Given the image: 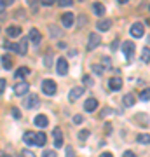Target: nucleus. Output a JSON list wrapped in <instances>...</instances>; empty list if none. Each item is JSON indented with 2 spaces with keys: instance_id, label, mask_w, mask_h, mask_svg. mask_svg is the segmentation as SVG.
<instances>
[{
  "instance_id": "obj_33",
  "label": "nucleus",
  "mask_w": 150,
  "mask_h": 157,
  "mask_svg": "<svg viewBox=\"0 0 150 157\" xmlns=\"http://www.w3.org/2000/svg\"><path fill=\"white\" fill-rule=\"evenodd\" d=\"M42 157H56V152H52V150H45L44 154H42Z\"/></svg>"
},
{
  "instance_id": "obj_35",
  "label": "nucleus",
  "mask_w": 150,
  "mask_h": 157,
  "mask_svg": "<svg viewBox=\"0 0 150 157\" xmlns=\"http://www.w3.org/2000/svg\"><path fill=\"white\" fill-rule=\"evenodd\" d=\"M4 89H6V80H4V78H0V94L4 93Z\"/></svg>"
},
{
  "instance_id": "obj_41",
  "label": "nucleus",
  "mask_w": 150,
  "mask_h": 157,
  "mask_svg": "<svg viewBox=\"0 0 150 157\" xmlns=\"http://www.w3.org/2000/svg\"><path fill=\"white\" fill-rule=\"evenodd\" d=\"M100 157H113V155H112L110 152H103V154H101Z\"/></svg>"
},
{
  "instance_id": "obj_5",
  "label": "nucleus",
  "mask_w": 150,
  "mask_h": 157,
  "mask_svg": "<svg viewBox=\"0 0 150 157\" xmlns=\"http://www.w3.org/2000/svg\"><path fill=\"white\" fill-rule=\"evenodd\" d=\"M100 44H101L100 35H98V33H91V35H89V42H87V51L96 49V47H98Z\"/></svg>"
},
{
  "instance_id": "obj_10",
  "label": "nucleus",
  "mask_w": 150,
  "mask_h": 157,
  "mask_svg": "<svg viewBox=\"0 0 150 157\" xmlns=\"http://www.w3.org/2000/svg\"><path fill=\"white\" fill-rule=\"evenodd\" d=\"M82 94H84V87H73V89L70 91V94H68V100L75 101V100H79Z\"/></svg>"
},
{
  "instance_id": "obj_30",
  "label": "nucleus",
  "mask_w": 150,
  "mask_h": 157,
  "mask_svg": "<svg viewBox=\"0 0 150 157\" xmlns=\"http://www.w3.org/2000/svg\"><path fill=\"white\" fill-rule=\"evenodd\" d=\"M58 4H60V7H68L73 4V0H58Z\"/></svg>"
},
{
  "instance_id": "obj_21",
  "label": "nucleus",
  "mask_w": 150,
  "mask_h": 157,
  "mask_svg": "<svg viewBox=\"0 0 150 157\" xmlns=\"http://www.w3.org/2000/svg\"><path fill=\"white\" fill-rule=\"evenodd\" d=\"M2 65H4L6 70H11L12 68V58L9 56V54H4V56H2Z\"/></svg>"
},
{
  "instance_id": "obj_26",
  "label": "nucleus",
  "mask_w": 150,
  "mask_h": 157,
  "mask_svg": "<svg viewBox=\"0 0 150 157\" xmlns=\"http://www.w3.org/2000/svg\"><path fill=\"white\" fill-rule=\"evenodd\" d=\"M140 98H141L143 101H148V100H150V87H148V89H143V91H141Z\"/></svg>"
},
{
  "instance_id": "obj_1",
  "label": "nucleus",
  "mask_w": 150,
  "mask_h": 157,
  "mask_svg": "<svg viewBox=\"0 0 150 157\" xmlns=\"http://www.w3.org/2000/svg\"><path fill=\"white\" fill-rule=\"evenodd\" d=\"M42 91L47 96H54L56 94V82L51 80V78H45L44 82H42Z\"/></svg>"
},
{
  "instance_id": "obj_34",
  "label": "nucleus",
  "mask_w": 150,
  "mask_h": 157,
  "mask_svg": "<svg viewBox=\"0 0 150 157\" xmlns=\"http://www.w3.org/2000/svg\"><path fill=\"white\" fill-rule=\"evenodd\" d=\"M84 84H86V86H93V78L86 75V77H84Z\"/></svg>"
},
{
  "instance_id": "obj_16",
  "label": "nucleus",
  "mask_w": 150,
  "mask_h": 157,
  "mask_svg": "<svg viewBox=\"0 0 150 157\" xmlns=\"http://www.w3.org/2000/svg\"><path fill=\"white\" fill-rule=\"evenodd\" d=\"M23 141H25L26 145H35V133L26 131V133H25V136H23Z\"/></svg>"
},
{
  "instance_id": "obj_17",
  "label": "nucleus",
  "mask_w": 150,
  "mask_h": 157,
  "mask_svg": "<svg viewBox=\"0 0 150 157\" xmlns=\"http://www.w3.org/2000/svg\"><path fill=\"white\" fill-rule=\"evenodd\" d=\"M98 30H101V32H106V30H110V26H112V21L110 19H101V21H98Z\"/></svg>"
},
{
  "instance_id": "obj_23",
  "label": "nucleus",
  "mask_w": 150,
  "mask_h": 157,
  "mask_svg": "<svg viewBox=\"0 0 150 157\" xmlns=\"http://www.w3.org/2000/svg\"><path fill=\"white\" fill-rule=\"evenodd\" d=\"M134 103H136V98H134L133 94H126L124 96V105H126V107H133Z\"/></svg>"
},
{
  "instance_id": "obj_29",
  "label": "nucleus",
  "mask_w": 150,
  "mask_h": 157,
  "mask_svg": "<svg viewBox=\"0 0 150 157\" xmlns=\"http://www.w3.org/2000/svg\"><path fill=\"white\" fill-rule=\"evenodd\" d=\"M4 47H6V49H9V51H14V52H17V45H16V44L6 42V44H4Z\"/></svg>"
},
{
  "instance_id": "obj_37",
  "label": "nucleus",
  "mask_w": 150,
  "mask_h": 157,
  "mask_svg": "<svg viewBox=\"0 0 150 157\" xmlns=\"http://www.w3.org/2000/svg\"><path fill=\"white\" fill-rule=\"evenodd\" d=\"M26 2H28L32 7H33V11H37V0H26Z\"/></svg>"
},
{
  "instance_id": "obj_12",
  "label": "nucleus",
  "mask_w": 150,
  "mask_h": 157,
  "mask_svg": "<svg viewBox=\"0 0 150 157\" xmlns=\"http://www.w3.org/2000/svg\"><path fill=\"white\" fill-rule=\"evenodd\" d=\"M28 52V39H21L19 44H17V54L19 56H25Z\"/></svg>"
},
{
  "instance_id": "obj_8",
  "label": "nucleus",
  "mask_w": 150,
  "mask_h": 157,
  "mask_svg": "<svg viewBox=\"0 0 150 157\" xmlns=\"http://www.w3.org/2000/svg\"><path fill=\"white\" fill-rule=\"evenodd\" d=\"M52 136H54V147L56 148H60V147L63 145V133L60 128H54V131H52Z\"/></svg>"
},
{
  "instance_id": "obj_38",
  "label": "nucleus",
  "mask_w": 150,
  "mask_h": 157,
  "mask_svg": "<svg viewBox=\"0 0 150 157\" xmlns=\"http://www.w3.org/2000/svg\"><path fill=\"white\" fill-rule=\"evenodd\" d=\"M122 157H136V155H134V152L128 150V152H124V154H122Z\"/></svg>"
},
{
  "instance_id": "obj_20",
  "label": "nucleus",
  "mask_w": 150,
  "mask_h": 157,
  "mask_svg": "<svg viewBox=\"0 0 150 157\" xmlns=\"http://www.w3.org/2000/svg\"><path fill=\"white\" fill-rule=\"evenodd\" d=\"M7 35L9 37H19L21 35V26H9L7 28Z\"/></svg>"
},
{
  "instance_id": "obj_32",
  "label": "nucleus",
  "mask_w": 150,
  "mask_h": 157,
  "mask_svg": "<svg viewBox=\"0 0 150 157\" xmlns=\"http://www.w3.org/2000/svg\"><path fill=\"white\" fill-rule=\"evenodd\" d=\"M21 155H23V157H37L33 152H30V150H23V152H21Z\"/></svg>"
},
{
  "instance_id": "obj_13",
  "label": "nucleus",
  "mask_w": 150,
  "mask_h": 157,
  "mask_svg": "<svg viewBox=\"0 0 150 157\" xmlns=\"http://www.w3.org/2000/svg\"><path fill=\"white\" fill-rule=\"evenodd\" d=\"M84 108H86L87 112H94L96 108H98V101H96V98H89V100H86Z\"/></svg>"
},
{
  "instance_id": "obj_28",
  "label": "nucleus",
  "mask_w": 150,
  "mask_h": 157,
  "mask_svg": "<svg viewBox=\"0 0 150 157\" xmlns=\"http://www.w3.org/2000/svg\"><path fill=\"white\" fill-rule=\"evenodd\" d=\"M93 72L96 73V75H103V68H101V65H93Z\"/></svg>"
},
{
  "instance_id": "obj_6",
  "label": "nucleus",
  "mask_w": 150,
  "mask_h": 157,
  "mask_svg": "<svg viewBox=\"0 0 150 157\" xmlns=\"http://www.w3.org/2000/svg\"><path fill=\"white\" fill-rule=\"evenodd\" d=\"M28 40L33 42V45H39L40 40H42V33H40L37 28H32L30 30V33H28Z\"/></svg>"
},
{
  "instance_id": "obj_15",
  "label": "nucleus",
  "mask_w": 150,
  "mask_h": 157,
  "mask_svg": "<svg viewBox=\"0 0 150 157\" xmlns=\"http://www.w3.org/2000/svg\"><path fill=\"white\" fill-rule=\"evenodd\" d=\"M35 124H37V126H39V128H45V126H47V124H49V121H47V117H45L44 113H39V115H37V117H35V121H33Z\"/></svg>"
},
{
  "instance_id": "obj_42",
  "label": "nucleus",
  "mask_w": 150,
  "mask_h": 157,
  "mask_svg": "<svg viewBox=\"0 0 150 157\" xmlns=\"http://www.w3.org/2000/svg\"><path fill=\"white\" fill-rule=\"evenodd\" d=\"M16 0H6V6H11V4H14Z\"/></svg>"
},
{
  "instance_id": "obj_3",
  "label": "nucleus",
  "mask_w": 150,
  "mask_h": 157,
  "mask_svg": "<svg viewBox=\"0 0 150 157\" xmlns=\"http://www.w3.org/2000/svg\"><path fill=\"white\" fill-rule=\"evenodd\" d=\"M122 52H124V56H126V59H131L133 58V52H134V42L126 40L122 44Z\"/></svg>"
},
{
  "instance_id": "obj_39",
  "label": "nucleus",
  "mask_w": 150,
  "mask_h": 157,
  "mask_svg": "<svg viewBox=\"0 0 150 157\" xmlns=\"http://www.w3.org/2000/svg\"><path fill=\"white\" fill-rule=\"evenodd\" d=\"M73 122L80 124V122H82V115H75V117H73Z\"/></svg>"
},
{
  "instance_id": "obj_2",
  "label": "nucleus",
  "mask_w": 150,
  "mask_h": 157,
  "mask_svg": "<svg viewBox=\"0 0 150 157\" xmlns=\"http://www.w3.org/2000/svg\"><path fill=\"white\" fill-rule=\"evenodd\" d=\"M56 72H58V75H67L68 73V63L65 58H58V61H56Z\"/></svg>"
},
{
  "instance_id": "obj_43",
  "label": "nucleus",
  "mask_w": 150,
  "mask_h": 157,
  "mask_svg": "<svg viewBox=\"0 0 150 157\" xmlns=\"http://www.w3.org/2000/svg\"><path fill=\"white\" fill-rule=\"evenodd\" d=\"M0 157H9V155H7V154H4V152L0 150Z\"/></svg>"
},
{
  "instance_id": "obj_36",
  "label": "nucleus",
  "mask_w": 150,
  "mask_h": 157,
  "mask_svg": "<svg viewBox=\"0 0 150 157\" xmlns=\"http://www.w3.org/2000/svg\"><path fill=\"white\" fill-rule=\"evenodd\" d=\"M12 115H14V119H19L21 117V112H19L17 108H14V110H12Z\"/></svg>"
},
{
  "instance_id": "obj_31",
  "label": "nucleus",
  "mask_w": 150,
  "mask_h": 157,
  "mask_svg": "<svg viewBox=\"0 0 150 157\" xmlns=\"http://www.w3.org/2000/svg\"><path fill=\"white\" fill-rule=\"evenodd\" d=\"M56 2H58V0H40V4H42V6H52V4H56Z\"/></svg>"
},
{
  "instance_id": "obj_14",
  "label": "nucleus",
  "mask_w": 150,
  "mask_h": 157,
  "mask_svg": "<svg viewBox=\"0 0 150 157\" xmlns=\"http://www.w3.org/2000/svg\"><path fill=\"white\" fill-rule=\"evenodd\" d=\"M37 105H39V96H35V94L28 96V100L25 101V107L26 108H33V107H37Z\"/></svg>"
},
{
  "instance_id": "obj_25",
  "label": "nucleus",
  "mask_w": 150,
  "mask_h": 157,
  "mask_svg": "<svg viewBox=\"0 0 150 157\" xmlns=\"http://www.w3.org/2000/svg\"><path fill=\"white\" fill-rule=\"evenodd\" d=\"M141 59H143L145 63L150 61V49L148 47H143V51H141Z\"/></svg>"
},
{
  "instance_id": "obj_11",
  "label": "nucleus",
  "mask_w": 150,
  "mask_h": 157,
  "mask_svg": "<svg viewBox=\"0 0 150 157\" xmlns=\"http://www.w3.org/2000/svg\"><path fill=\"white\" fill-rule=\"evenodd\" d=\"M108 87H110L112 91H119L122 87V80L119 77H112L110 80H108Z\"/></svg>"
},
{
  "instance_id": "obj_9",
  "label": "nucleus",
  "mask_w": 150,
  "mask_h": 157,
  "mask_svg": "<svg viewBox=\"0 0 150 157\" xmlns=\"http://www.w3.org/2000/svg\"><path fill=\"white\" fill-rule=\"evenodd\" d=\"M73 19H75V16H73V12H65V14H63V17H61L63 26H67V28L73 26Z\"/></svg>"
},
{
  "instance_id": "obj_45",
  "label": "nucleus",
  "mask_w": 150,
  "mask_h": 157,
  "mask_svg": "<svg viewBox=\"0 0 150 157\" xmlns=\"http://www.w3.org/2000/svg\"><path fill=\"white\" fill-rule=\"evenodd\" d=\"M79 2H84V0H79Z\"/></svg>"
},
{
  "instance_id": "obj_7",
  "label": "nucleus",
  "mask_w": 150,
  "mask_h": 157,
  "mask_svg": "<svg viewBox=\"0 0 150 157\" xmlns=\"http://www.w3.org/2000/svg\"><path fill=\"white\" fill-rule=\"evenodd\" d=\"M129 32H131V35H133L134 39H140V37H143V25L141 23H134L133 26L129 28Z\"/></svg>"
},
{
  "instance_id": "obj_19",
  "label": "nucleus",
  "mask_w": 150,
  "mask_h": 157,
  "mask_svg": "<svg viewBox=\"0 0 150 157\" xmlns=\"http://www.w3.org/2000/svg\"><path fill=\"white\" fill-rule=\"evenodd\" d=\"M93 12H94L96 16H103V14H105V6L100 4V2L93 4Z\"/></svg>"
},
{
  "instance_id": "obj_44",
  "label": "nucleus",
  "mask_w": 150,
  "mask_h": 157,
  "mask_svg": "<svg viewBox=\"0 0 150 157\" xmlns=\"http://www.w3.org/2000/svg\"><path fill=\"white\" fill-rule=\"evenodd\" d=\"M117 2H119V4H126V2H128V0H117Z\"/></svg>"
},
{
  "instance_id": "obj_24",
  "label": "nucleus",
  "mask_w": 150,
  "mask_h": 157,
  "mask_svg": "<svg viewBox=\"0 0 150 157\" xmlns=\"http://www.w3.org/2000/svg\"><path fill=\"white\" fill-rule=\"evenodd\" d=\"M136 141L141 143V145H148V143H150V135H138Z\"/></svg>"
},
{
  "instance_id": "obj_40",
  "label": "nucleus",
  "mask_w": 150,
  "mask_h": 157,
  "mask_svg": "<svg viewBox=\"0 0 150 157\" xmlns=\"http://www.w3.org/2000/svg\"><path fill=\"white\" fill-rule=\"evenodd\" d=\"M6 9V0H0V12Z\"/></svg>"
},
{
  "instance_id": "obj_22",
  "label": "nucleus",
  "mask_w": 150,
  "mask_h": 157,
  "mask_svg": "<svg viewBox=\"0 0 150 157\" xmlns=\"http://www.w3.org/2000/svg\"><path fill=\"white\" fill-rule=\"evenodd\" d=\"M26 75H30V68H26V67L17 68V72H16V78H23V77H26Z\"/></svg>"
},
{
  "instance_id": "obj_4",
  "label": "nucleus",
  "mask_w": 150,
  "mask_h": 157,
  "mask_svg": "<svg viewBox=\"0 0 150 157\" xmlns=\"http://www.w3.org/2000/svg\"><path fill=\"white\" fill-rule=\"evenodd\" d=\"M28 91H30V84H28V82H25V80H23V82H17L16 87H14L16 96H25Z\"/></svg>"
},
{
  "instance_id": "obj_27",
  "label": "nucleus",
  "mask_w": 150,
  "mask_h": 157,
  "mask_svg": "<svg viewBox=\"0 0 150 157\" xmlns=\"http://www.w3.org/2000/svg\"><path fill=\"white\" fill-rule=\"evenodd\" d=\"M87 136H89V131H87V129H82V131L79 133V138H80V141H86V140H87Z\"/></svg>"
},
{
  "instance_id": "obj_18",
  "label": "nucleus",
  "mask_w": 150,
  "mask_h": 157,
  "mask_svg": "<svg viewBox=\"0 0 150 157\" xmlns=\"http://www.w3.org/2000/svg\"><path fill=\"white\" fill-rule=\"evenodd\" d=\"M45 141H47V136H45L44 133H35V145L44 147Z\"/></svg>"
}]
</instances>
